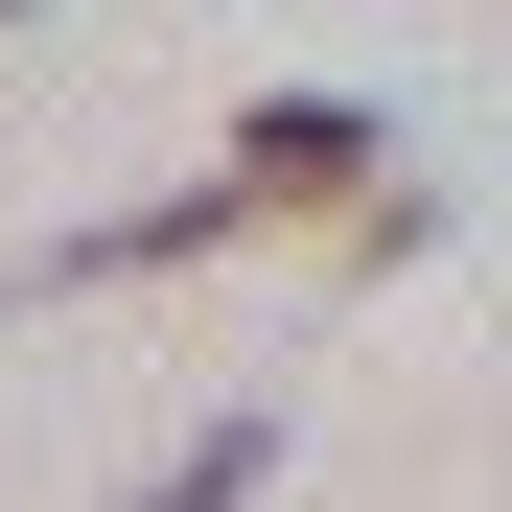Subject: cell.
Instances as JSON below:
<instances>
[{"mask_svg": "<svg viewBox=\"0 0 512 512\" xmlns=\"http://www.w3.org/2000/svg\"><path fill=\"white\" fill-rule=\"evenodd\" d=\"M350 187H373V117H326V94H280V117L233 140V187H210V210H163V233H233V210H350Z\"/></svg>", "mask_w": 512, "mask_h": 512, "instance_id": "obj_1", "label": "cell"}]
</instances>
